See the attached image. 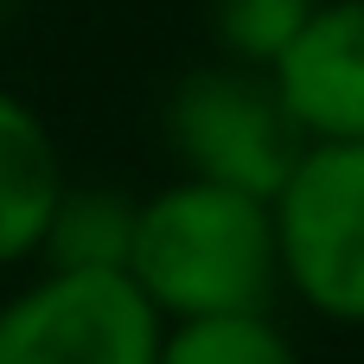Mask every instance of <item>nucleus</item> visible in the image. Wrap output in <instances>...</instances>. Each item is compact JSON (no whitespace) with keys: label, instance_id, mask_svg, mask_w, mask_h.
<instances>
[{"label":"nucleus","instance_id":"1","mask_svg":"<svg viewBox=\"0 0 364 364\" xmlns=\"http://www.w3.org/2000/svg\"><path fill=\"white\" fill-rule=\"evenodd\" d=\"M128 282L166 326L218 314H269L282 288L269 198L179 173L173 186L134 205Z\"/></svg>","mask_w":364,"mask_h":364},{"label":"nucleus","instance_id":"2","mask_svg":"<svg viewBox=\"0 0 364 364\" xmlns=\"http://www.w3.org/2000/svg\"><path fill=\"white\" fill-rule=\"evenodd\" d=\"M269 218L282 288L333 326H364V141H307Z\"/></svg>","mask_w":364,"mask_h":364},{"label":"nucleus","instance_id":"3","mask_svg":"<svg viewBox=\"0 0 364 364\" xmlns=\"http://www.w3.org/2000/svg\"><path fill=\"white\" fill-rule=\"evenodd\" d=\"M166 141L192 179L237 186L256 198H275L294 160L307 154V134L282 109L269 70L250 64H198L166 96Z\"/></svg>","mask_w":364,"mask_h":364},{"label":"nucleus","instance_id":"4","mask_svg":"<svg viewBox=\"0 0 364 364\" xmlns=\"http://www.w3.org/2000/svg\"><path fill=\"white\" fill-rule=\"evenodd\" d=\"M166 320L128 275L45 269L0 301V364H154Z\"/></svg>","mask_w":364,"mask_h":364},{"label":"nucleus","instance_id":"5","mask_svg":"<svg viewBox=\"0 0 364 364\" xmlns=\"http://www.w3.org/2000/svg\"><path fill=\"white\" fill-rule=\"evenodd\" d=\"M269 83L307 141H364V0H320Z\"/></svg>","mask_w":364,"mask_h":364},{"label":"nucleus","instance_id":"6","mask_svg":"<svg viewBox=\"0 0 364 364\" xmlns=\"http://www.w3.org/2000/svg\"><path fill=\"white\" fill-rule=\"evenodd\" d=\"M64 192V160L32 102L0 90V269L32 262L38 230Z\"/></svg>","mask_w":364,"mask_h":364},{"label":"nucleus","instance_id":"7","mask_svg":"<svg viewBox=\"0 0 364 364\" xmlns=\"http://www.w3.org/2000/svg\"><path fill=\"white\" fill-rule=\"evenodd\" d=\"M134 205L115 186H70L58 192L45 230H38V262L70 269V275H128V243H134Z\"/></svg>","mask_w":364,"mask_h":364},{"label":"nucleus","instance_id":"8","mask_svg":"<svg viewBox=\"0 0 364 364\" xmlns=\"http://www.w3.org/2000/svg\"><path fill=\"white\" fill-rule=\"evenodd\" d=\"M154 364H301V352L269 314H218V320H173L160 333Z\"/></svg>","mask_w":364,"mask_h":364},{"label":"nucleus","instance_id":"9","mask_svg":"<svg viewBox=\"0 0 364 364\" xmlns=\"http://www.w3.org/2000/svg\"><path fill=\"white\" fill-rule=\"evenodd\" d=\"M320 0H205V26H211V45L230 58V64H250V70H269L294 32L307 26Z\"/></svg>","mask_w":364,"mask_h":364},{"label":"nucleus","instance_id":"10","mask_svg":"<svg viewBox=\"0 0 364 364\" xmlns=\"http://www.w3.org/2000/svg\"><path fill=\"white\" fill-rule=\"evenodd\" d=\"M19 13H26V0H0V32H6V26L19 19Z\"/></svg>","mask_w":364,"mask_h":364}]
</instances>
